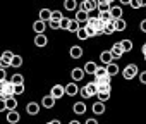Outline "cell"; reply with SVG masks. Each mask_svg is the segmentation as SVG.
I'll list each match as a JSON object with an SVG mask.
<instances>
[{"label":"cell","instance_id":"ffe728a7","mask_svg":"<svg viewBox=\"0 0 146 124\" xmlns=\"http://www.w3.org/2000/svg\"><path fill=\"white\" fill-rule=\"evenodd\" d=\"M110 14H112V19H122V5L120 7H112Z\"/></svg>","mask_w":146,"mask_h":124},{"label":"cell","instance_id":"52a82bcc","mask_svg":"<svg viewBox=\"0 0 146 124\" xmlns=\"http://www.w3.org/2000/svg\"><path fill=\"white\" fill-rule=\"evenodd\" d=\"M100 60L103 62V66H107V64H110V62H113V55H112V52H110V50L102 52V53H100Z\"/></svg>","mask_w":146,"mask_h":124},{"label":"cell","instance_id":"836d02e7","mask_svg":"<svg viewBox=\"0 0 146 124\" xmlns=\"http://www.w3.org/2000/svg\"><path fill=\"white\" fill-rule=\"evenodd\" d=\"M102 21H105V23H108V21H113L112 19V14H110V11L108 12H100V16H98Z\"/></svg>","mask_w":146,"mask_h":124},{"label":"cell","instance_id":"ac0fdd59","mask_svg":"<svg viewBox=\"0 0 146 124\" xmlns=\"http://www.w3.org/2000/svg\"><path fill=\"white\" fill-rule=\"evenodd\" d=\"M64 9L65 11H76L78 9V2L76 0H64Z\"/></svg>","mask_w":146,"mask_h":124},{"label":"cell","instance_id":"8992f818","mask_svg":"<svg viewBox=\"0 0 146 124\" xmlns=\"http://www.w3.org/2000/svg\"><path fill=\"white\" fill-rule=\"evenodd\" d=\"M84 69H81V67H76V69H72V73H70V76H72V81H81L83 78H84Z\"/></svg>","mask_w":146,"mask_h":124},{"label":"cell","instance_id":"cb8c5ba5","mask_svg":"<svg viewBox=\"0 0 146 124\" xmlns=\"http://www.w3.org/2000/svg\"><path fill=\"white\" fill-rule=\"evenodd\" d=\"M110 81H112V76L110 74L102 76V78H95V83L96 85H110Z\"/></svg>","mask_w":146,"mask_h":124},{"label":"cell","instance_id":"8fae6325","mask_svg":"<svg viewBox=\"0 0 146 124\" xmlns=\"http://www.w3.org/2000/svg\"><path fill=\"white\" fill-rule=\"evenodd\" d=\"M83 69H84V73H86V74H93V76H95V73H96L98 66L95 64L93 60H90V62H86V64H84V67H83Z\"/></svg>","mask_w":146,"mask_h":124},{"label":"cell","instance_id":"30bf717a","mask_svg":"<svg viewBox=\"0 0 146 124\" xmlns=\"http://www.w3.org/2000/svg\"><path fill=\"white\" fill-rule=\"evenodd\" d=\"M45 28H46V24H45V21H41V19L35 21V24H33V29H35V33H36V35L45 33Z\"/></svg>","mask_w":146,"mask_h":124},{"label":"cell","instance_id":"74e56055","mask_svg":"<svg viewBox=\"0 0 146 124\" xmlns=\"http://www.w3.org/2000/svg\"><path fill=\"white\" fill-rule=\"evenodd\" d=\"M52 19H55V21H62V19H64V14H62L60 11H52Z\"/></svg>","mask_w":146,"mask_h":124},{"label":"cell","instance_id":"f907efd6","mask_svg":"<svg viewBox=\"0 0 146 124\" xmlns=\"http://www.w3.org/2000/svg\"><path fill=\"white\" fill-rule=\"evenodd\" d=\"M139 4H141V7H146V0H139Z\"/></svg>","mask_w":146,"mask_h":124},{"label":"cell","instance_id":"9a60e30c","mask_svg":"<svg viewBox=\"0 0 146 124\" xmlns=\"http://www.w3.org/2000/svg\"><path fill=\"white\" fill-rule=\"evenodd\" d=\"M105 67H107V73H108L110 76H115V74H119V71H120V67L115 64V62H110V64H107Z\"/></svg>","mask_w":146,"mask_h":124},{"label":"cell","instance_id":"ab89813d","mask_svg":"<svg viewBox=\"0 0 146 124\" xmlns=\"http://www.w3.org/2000/svg\"><path fill=\"white\" fill-rule=\"evenodd\" d=\"M69 23H70V19L69 17H64L60 21V29H69Z\"/></svg>","mask_w":146,"mask_h":124},{"label":"cell","instance_id":"b9f144b4","mask_svg":"<svg viewBox=\"0 0 146 124\" xmlns=\"http://www.w3.org/2000/svg\"><path fill=\"white\" fill-rule=\"evenodd\" d=\"M4 110H7V102L5 98H0V112H4Z\"/></svg>","mask_w":146,"mask_h":124},{"label":"cell","instance_id":"ee69618b","mask_svg":"<svg viewBox=\"0 0 146 124\" xmlns=\"http://www.w3.org/2000/svg\"><path fill=\"white\" fill-rule=\"evenodd\" d=\"M132 9H139L141 7V4H139V0H131V4H129Z\"/></svg>","mask_w":146,"mask_h":124},{"label":"cell","instance_id":"d6986e66","mask_svg":"<svg viewBox=\"0 0 146 124\" xmlns=\"http://www.w3.org/2000/svg\"><path fill=\"white\" fill-rule=\"evenodd\" d=\"M113 26H115V31H124L127 28V23L124 19H113Z\"/></svg>","mask_w":146,"mask_h":124},{"label":"cell","instance_id":"4dcf8cb0","mask_svg":"<svg viewBox=\"0 0 146 124\" xmlns=\"http://www.w3.org/2000/svg\"><path fill=\"white\" fill-rule=\"evenodd\" d=\"M76 36H78L79 40H88V38H90V35L86 33V29H84V28H79V29H78V33H76Z\"/></svg>","mask_w":146,"mask_h":124},{"label":"cell","instance_id":"8d00e7d4","mask_svg":"<svg viewBox=\"0 0 146 124\" xmlns=\"http://www.w3.org/2000/svg\"><path fill=\"white\" fill-rule=\"evenodd\" d=\"M86 86L90 88V91H91V95H96V93H98V85H96L95 81H91V83H88Z\"/></svg>","mask_w":146,"mask_h":124},{"label":"cell","instance_id":"ba28073f","mask_svg":"<svg viewBox=\"0 0 146 124\" xmlns=\"http://www.w3.org/2000/svg\"><path fill=\"white\" fill-rule=\"evenodd\" d=\"M26 112H28L29 115H36V114L40 112V103H36V102H29V103L26 105Z\"/></svg>","mask_w":146,"mask_h":124},{"label":"cell","instance_id":"681fc988","mask_svg":"<svg viewBox=\"0 0 146 124\" xmlns=\"http://www.w3.org/2000/svg\"><path fill=\"white\" fill-rule=\"evenodd\" d=\"M119 4H120V5H129L131 0H119Z\"/></svg>","mask_w":146,"mask_h":124},{"label":"cell","instance_id":"484cf974","mask_svg":"<svg viewBox=\"0 0 146 124\" xmlns=\"http://www.w3.org/2000/svg\"><path fill=\"white\" fill-rule=\"evenodd\" d=\"M11 81H12V85H24V76L23 74H14L11 78Z\"/></svg>","mask_w":146,"mask_h":124},{"label":"cell","instance_id":"7a4b0ae2","mask_svg":"<svg viewBox=\"0 0 146 124\" xmlns=\"http://www.w3.org/2000/svg\"><path fill=\"white\" fill-rule=\"evenodd\" d=\"M110 52H112L113 59H120V57L125 53V52H124V48H122V45H120V41L113 43V45H112V48H110Z\"/></svg>","mask_w":146,"mask_h":124},{"label":"cell","instance_id":"c3c4849f","mask_svg":"<svg viewBox=\"0 0 146 124\" xmlns=\"http://www.w3.org/2000/svg\"><path fill=\"white\" fill-rule=\"evenodd\" d=\"M84 124H98V121H96V119H93V117H90Z\"/></svg>","mask_w":146,"mask_h":124},{"label":"cell","instance_id":"5bb4252c","mask_svg":"<svg viewBox=\"0 0 146 124\" xmlns=\"http://www.w3.org/2000/svg\"><path fill=\"white\" fill-rule=\"evenodd\" d=\"M72 110H74V114H78V115H83V114L86 112V103H83V102H76L74 107H72Z\"/></svg>","mask_w":146,"mask_h":124},{"label":"cell","instance_id":"e0dca14e","mask_svg":"<svg viewBox=\"0 0 146 124\" xmlns=\"http://www.w3.org/2000/svg\"><path fill=\"white\" fill-rule=\"evenodd\" d=\"M103 112H105V102H96V103H93V114L102 115Z\"/></svg>","mask_w":146,"mask_h":124},{"label":"cell","instance_id":"603a6c76","mask_svg":"<svg viewBox=\"0 0 146 124\" xmlns=\"http://www.w3.org/2000/svg\"><path fill=\"white\" fill-rule=\"evenodd\" d=\"M112 33H115V26H113V21H108V23H105L103 35H112Z\"/></svg>","mask_w":146,"mask_h":124},{"label":"cell","instance_id":"11a10c76","mask_svg":"<svg viewBox=\"0 0 146 124\" xmlns=\"http://www.w3.org/2000/svg\"><path fill=\"white\" fill-rule=\"evenodd\" d=\"M107 2H108V4H112V2H113V0H107Z\"/></svg>","mask_w":146,"mask_h":124},{"label":"cell","instance_id":"db71d44e","mask_svg":"<svg viewBox=\"0 0 146 124\" xmlns=\"http://www.w3.org/2000/svg\"><path fill=\"white\" fill-rule=\"evenodd\" d=\"M52 124H62L60 121H52Z\"/></svg>","mask_w":146,"mask_h":124},{"label":"cell","instance_id":"7bdbcfd3","mask_svg":"<svg viewBox=\"0 0 146 124\" xmlns=\"http://www.w3.org/2000/svg\"><path fill=\"white\" fill-rule=\"evenodd\" d=\"M2 57H4V59H9V60H12V57H14V53H12L11 50H5V52L2 53Z\"/></svg>","mask_w":146,"mask_h":124},{"label":"cell","instance_id":"7c38bea8","mask_svg":"<svg viewBox=\"0 0 146 124\" xmlns=\"http://www.w3.org/2000/svg\"><path fill=\"white\" fill-rule=\"evenodd\" d=\"M55 100H57V98H53L52 95H46V97H43V100H41V105H43L45 109H52V107L55 105Z\"/></svg>","mask_w":146,"mask_h":124},{"label":"cell","instance_id":"f35d334b","mask_svg":"<svg viewBox=\"0 0 146 124\" xmlns=\"http://www.w3.org/2000/svg\"><path fill=\"white\" fill-rule=\"evenodd\" d=\"M48 26L52 29H60V21H55V19H50L48 21Z\"/></svg>","mask_w":146,"mask_h":124},{"label":"cell","instance_id":"83f0119b","mask_svg":"<svg viewBox=\"0 0 146 124\" xmlns=\"http://www.w3.org/2000/svg\"><path fill=\"white\" fill-rule=\"evenodd\" d=\"M120 45H122V48H124V52H125V53L132 50V41H131V40H122V41H120Z\"/></svg>","mask_w":146,"mask_h":124},{"label":"cell","instance_id":"4fadbf2b","mask_svg":"<svg viewBox=\"0 0 146 124\" xmlns=\"http://www.w3.org/2000/svg\"><path fill=\"white\" fill-rule=\"evenodd\" d=\"M19 119H21V115H19V112H17V110H9V112H7V121H9L11 124L19 122Z\"/></svg>","mask_w":146,"mask_h":124},{"label":"cell","instance_id":"f546056e","mask_svg":"<svg viewBox=\"0 0 146 124\" xmlns=\"http://www.w3.org/2000/svg\"><path fill=\"white\" fill-rule=\"evenodd\" d=\"M110 9H112V4L103 2V4H100V5H98V9H96V11H98V12H108Z\"/></svg>","mask_w":146,"mask_h":124},{"label":"cell","instance_id":"bcb514c9","mask_svg":"<svg viewBox=\"0 0 146 124\" xmlns=\"http://www.w3.org/2000/svg\"><path fill=\"white\" fill-rule=\"evenodd\" d=\"M139 81H141L143 85H146V71H143V73H139Z\"/></svg>","mask_w":146,"mask_h":124},{"label":"cell","instance_id":"d4e9b609","mask_svg":"<svg viewBox=\"0 0 146 124\" xmlns=\"http://www.w3.org/2000/svg\"><path fill=\"white\" fill-rule=\"evenodd\" d=\"M81 26H79V23L76 21V19H70V23H69V29L67 31H72V33H78V29H79Z\"/></svg>","mask_w":146,"mask_h":124},{"label":"cell","instance_id":"277c9868","mask_svg":"<svg viewBox=\"0 0 146 124\" xmlns=\"http://www.w3.org/2000/svg\"><path fill=\"white\" fill-rule=\"evenodd\" d=\"M95 9H98V5H96L95 0H83L81 11H84V12H91V11H95Z\"/></svg>","mask_w":146,"mask_h":124},{"label":"cell","instance_id":"1f68e13d","mask_svg":"<svg viewBox=\"0 0 146 124\" xmlns=\"http://www.w3.org/2000/svg\"><path fill=\"white\" fill-rule=\"evenodd\" d=\"M0 67H4V69H7V67H12V60L0 57Z\"/></svg>","mask_w":146,"mask_h":124},{"label":"cell","instance_id":"f5cc1de1","mask_svg":"<svg viewBox=\"0 0 146 124\" xmlns=\"http://www.w3.org/2000/svg\"><path fill=\"white\" fill-rule=\"evenodd\" d=\"M143 53H144V57H146V43H144V47H143Z\"/></svg>","mask_w":146,"mask_h":124},{"label":"cell","instance_id":"d6a6232c","mask_svg":"<svg viewBox=\"0 0 146 124\" xmlns=\"http://www.w3.org/2000/svg\"><path fill=\"white\" fill-rule=\"evenodd\" d=\"M107 74H108V73H107V67H105V66H98L95 76H96V78H102V76H107Z\"/></svg>","mask_w":146,"mask_h":124},{"label":"cell","instance_id":"44dd1931","mask_svg":"<svg viewBox=\"0 0 146 124\" xmlns=\"http://www.w3.org/2000/svg\"><path fill=\"white\" fill-rule=\"evenodd\" d=\"M5 102H7V110H16V109H17V100H16V97H9V98H5Z\"/></svg>","mask_w":146,"mask_h":124},{"label":"cell","instance_id":"e575fe53","mask_svg":"<svg viewBox=\"0 0 146 124\" xmlns=\"http://www.w3.org/2000/svg\"><path fill=\"white\" fill-rule=\"evenodd\" d=\"M84 29H86V33L90 35V38H91V36H96V29H95V26H93V24H90V23H88Z\"/></svg>","mask_w":146,"mask_h":124},{"label":"cell","instance_id":"d590c367","mask_svg":"<svg viewBox=\"0 0 146 124\" xmlns=\"http://www.w3.org/2000/svg\"><path fill=\"white\" fill-rule=\"evenodd\" d=\"M79 93H81V97H83V98H90V97H93V95H91V91H90V88H88V86H83V88H81V90H79Z\"/></svg>","mask_w":146,"mask_h":124},{"label":"cell","instance_id":"2e32d148","mask_svg":"<svg viewBox=\"0 0 146 124\" xmlns=\"http://www.w3.org/2000/svg\"><path fill=\"white\" fill-rule=\"evenodd\" d=\"M46 43H48V40H46V36H45L43 33L35 36V45H36V47H40V48H41V47H45Z\"/></svg>","mask_w":146,"mask_h":124},{"label":"cell","instance_id":"7dc6e473","mask_svg":"<svg viewBox=\"0 0 146 124\" xmlns=\"http://www.w3.org/2000/svg\"><path fill=\"white\" fill-rule=\"evenodd\" d=\"M139 29H141L143 33H146V19H143V21H141V24H139Z\"/></svg>","mask_w":146,"mask_h":124},{"label":"cell","instance_id":"4316f807","mask_svg":"<svg viewBox=\"0 0 146 124\" xmlns=\"http://www.w3.org/2000/svg\"><path fill=\"white\" fill-rule=\"evenodd\" d=\"M96 97H98V102H108V98H110V91H98Z\"/></svg>","mask_w":146,"mask_h":124},{"label":"cell","instance_id":"816d5d0a","mask_svg":"<svg viewBox=\"0 0 146 124\" xmlns=\"http://www.w3.org/2000/svg\"><path fill=\"white\" fill-rule=\"evenodd\" d=\"M69 124H81V122H79V121H78V119H74V121H70V122H69Z\"/></svg>","mask_w":146,"mask_h":124},{"label":"cell","instance_id":"3957f363","mask_svg":"<svg viewBox=\"0 0 146 124\" xmlns=\"http://www.w3.org/2000/svg\"><path fill=\"white\" fill-rule=\"evenodd\" d=\"M50 95H52L53 98H62V97L65 95V86H62V85H53Z\"/></svg>","mask_w":146,"mask_h":124},{"label":"cell","instance_id":"f1b7e54d","mask_svg":"<svg viewBox=\"0 0 146 124\" xmlns=\"http://www.w3.org/2000/svg\"><path fill=\"white\" fill-rule=\"evenodd\" d=\"M23 66V57L21 55H14L12 57V67H21Z\"/></svg>","mask_w":146,"mask_h":124},{"label":"cell","instance_id":"6da1fadb","mask_svg":"<svg viewBox=\"0 0 146 124\" xmlns=\"http://www.w3.org/2000/svg\"><path fill=\"white\" fill-rule=\"evenodd\" d=\"M137 74H139V67H137V64H129V66H125L124 71H122V76H124L125 79H134Z\"/></svg>","mask_w":146,"mask_h":124},{"label":"cell","instance_id":"9f6ffc18","mask_svg":"<svg viewBox=\"0 0 146 124\" xmlns=\"http://www.w3.org/2000/svg\"><path fill=\"white\" fill-rule=\"evenodd\" d=\"M46 124H52V122H46Z\"/></svg>","mask_w":146,"mask_h":124},{"label":"cell","instance_id":"7402d4cb","mask_svg":"<svg viewBox=\"0 0 146 124\" xmlns=\"http://www.w3.org/2000/svg\"><path fill=\"white\" fill-rule=\"evenodd\" d=\"M40 19L41 21H50L52 19V11L50 9H41L40 11Z\"/></svg>","mask_w":146,"mask_h":124},{"label":"cell","instance_id":"60d3db41","mask_svg":"<svg viewBox=\"0 0 146 124\" xmlns=\"http://www.w3.org/2000/svg\"><path fill=\"white\" fill-rule=\"evenodd\" d=\"M14 93H16V95L24 93V85H14Z\"/></svg>","mask_w":146,"mask_h":124},{"label":"cell","instance_id":"9c48e42d","mask_svg":"<svg viewBox=\"0 0 146 124\" xmlns=\"http://www.w3.org/2000/svg\"><path fill=\"white\" fill-rule=\"evenodd\" d=\"M69 55H70L72 59H81V57H83V48H81V47H78V45L70 47V50H69Z\"/></svg>","mask_w":146,"mask_h":124},{"label":"cell","instance_id":"5b68a950","mask_svg":"<svg viewBox=\"0 0 146 124\" xmlns=\"http://www.w3.org/2000/svg\"><path fill=\"white\" fill-rule=\"evenodd\" d=\"M79 90H81V88H78L76 81H72V83H67V86H65V93H67L69 97H76V95L79 93Z\"/></svg>","mask_w":146,"mask_h":124},{"label":"cell","instance_id":"f6af8a7d","mask_svg":"<svg viewBox=\"0 0 146 124\" xmlns=\"http://www.w3.org/2000/svg\"><path fill=\"white\" fill-rule=\"evenodd\" d=\"M4 79H7V73L4 67H0V81H4Z\"/></svg>","mask_w":146,"mask_h":124}]
</instances>
